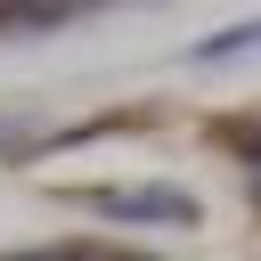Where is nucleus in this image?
Masks as SVG:
<instances>
[{
  "label": "nucleus",
  "instance_id": "nucleus-1",
  "mask_svg": "<svg viewBox=\"0 0 261 261\" xmlns=\"http://www.w3.org/2000/svg\"><path fill=\"white\" fill-rule=\"evenodd\" d=\"M98 212H114V220H196V204H188V188H106L98 196Z\"/></svg>",
  "mask_w": 261,
  "mask_h": 261
}]
</instances>
